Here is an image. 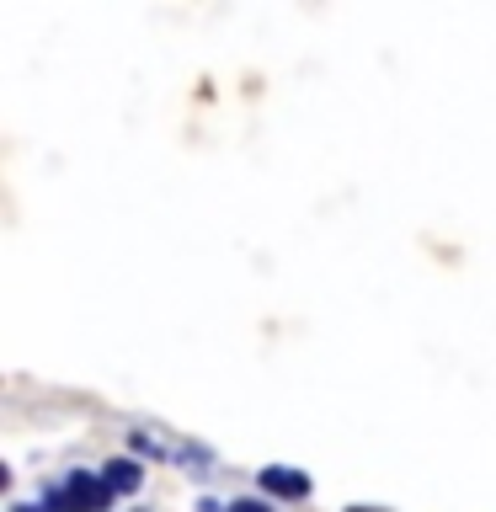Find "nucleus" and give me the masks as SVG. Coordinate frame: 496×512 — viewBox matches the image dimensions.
Wrapping results in <instances>:
<instances>
[{"label":"nucleus","instance_id":"nucleus-1","mask_svg":"<svg viewBox=\"0 0 496 512\" xmlns=\"http://www.w3.org/2000/svg\"><path fill=\"white\" fill-rule=\"evenodd\" d=\"M43 512H107L112 507V491H107V480L96 475V470H70L64 475V486L54 491H43Z\"/></svg>","mask_w":496,"mask_h":512},{"label":"nucleus","instance_id":"nucleus-2","mask_svg":"<svg viewBox=\"0 0 496 512\" xmlns=\"http://www.w3.org/2000/svg\"><path fill=\"white\" fill-rule=\"evenodd\" d=\"M262 491L278 496V502H304V496H310V475L294 470V464H267V470H262Z\"/></svg>","mask_w":496,"mask_h":512},{"label":"nucleus","instance_id":"nucleus-3","mask_svg":"<svg viewBox=\"0 0 496 512\" xmlns=\"http://www.w3.org/2000/svg\"><path fill=\"white\" fill-rule=\"evenodd\" d=\"M102 480H107L112 496H134L144 486V464L139 459H107L102 464Z\"/></svg>","mask_w":496,"mask_h":512},{"label":"nucleus","instance_id":"nucleus-4","mask_svg":"<svg viewBox=\"0 0 496 512\" xmlns=\"http://www.w3.org/2000/svg\"><path fill=\"white\" fill-rule=\"evenodd\" d=\"M230 512H272V502H262V496H240V502H230Z\"/></svg>","mask_w":496,"mask_h":512},{"label":"nucleus","instance_id":"nucleus-5","mask_svg":"<svg viewBox=\"0 0 496 512\" xmlns=\"http://www.w3.org/2000/svg\"><path fill=\"white\" fill-rule=\"evenodd\" d=\"M198 512H230V507H224V502H214V496H203V502H198Z\"/></svg>","mask_w":496,"mask_h":512},{"label":"nucleus","instance_id":"nucleus-6","mask_svg":"<svg viewBox=\"0 0 496 512\" xmlns=\"http://www.w3.org/2000/svg\"><path fill=\"white\" fill-rule=\"evenodd\" d=\"M11 512H43V507H32V502H16Z\"/></svg>","mask_w":496,"mask_h":512},{"label":"nucleus","instance_id":"nucleus-7","mask_svg":"<svg viewBox=\"0 0 496 512\" xmlns=\"http://www.w3.org/2000/svg\"><path fill=\"white\" fill-rule=\"evenodd\" d=\"M352 512H379V507H352Z\"/></svg>","mask_w":496,"mask_h":512}]
</instances>
